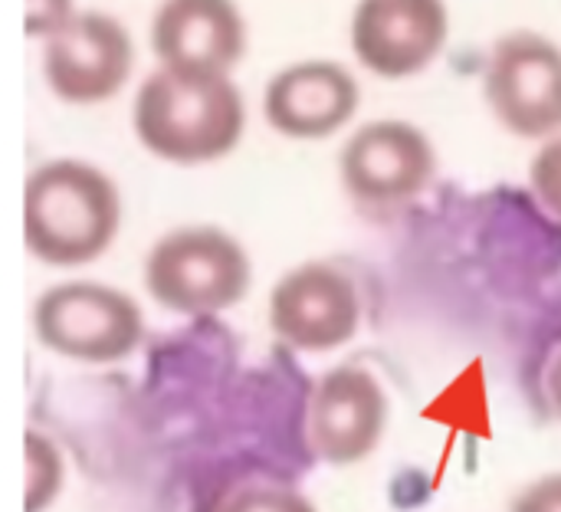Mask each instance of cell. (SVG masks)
Masks as SVG:
<instances>
[{
	"mask_svg": "<svg viewBox=\"0 0 561 512\" xmlns=\"http://www.w3.org/2000/svg\"><path fill=\"white\" fill-rule=\"evenodd\" d=\"M362 89L348 66L335 59H302L283 66L263 92L266 125L293 141L339 135L358 112Z\"/></svg>",
	"mask_w": 561,
	"mask_h": 512,
	"instance_id": "obj_12",
	"label": "cell"
},
{
	"mask_svg": "<svg viewBox=\"0 0 561 512\" xmlns=\"http://www.w3.org/2000/svg\"><path fill=\"white\" fill-rule=\"evenodd\" d=\"M36 342L79 365H115L145 339L138 303L99 280H66L49 286L33 306Z\"/></svg>",
	"mask_w": 561,
	"mask_h": 512,
	"instance_id": "obj_4",
	"label": "cell"
},
{
	"mask_svg": "<svg viewBox=\"0 0 561 512\" xmlns=\"http://www.w3.org/2000/svg\"><path fill=\"white\" fill-rule=\"evenodd\" d=\"M437 174V148L408 118L358 125L339 155L345 194L362 211H401L417 201Z\"/></svg>",
	"mask_w": 561,
	"mask_h": 512,
	"instance_id": "obj_5",
	"label": "cell"
},
{
	"mask_svg": "<svg viewBox=\"0 0 561 512\" xmlns=\"http://www.w3.org/2000/svg\"><path fill=\"white\" fill-rule=\"evenodd\" d=\"M217 512H319L312 500L293 487H273V483H253L237 490Z\"/></svg>",
	"mask_w": 561,
	"mask_h": 512,
	"instance_id": "obj_15",
	"label": "cell"
},
{
	"mask_svg": "<svg viewBox=\"0 0 561 512\" xmlns=\"http://www.w3.org/2000/svg\"><path fill=\"white\" fill-rule=\"evenodd\" d=\"M23 457H26V490L23 512H46L62 493L66 483V460L53 437L39 431L23 434Z\"/></svg>",
	"mask_w": 561,
	"mask_h": 512,
	"instance_id": "obj_13",
	"label": "cell"
},
{
	"mask_svg": "<svg viewBox=\"0 0 561 512\" xmlns=\"http://www.w3.org/2000/svg\"><path fill=\"white\" fill-rule=\"evenodd\" d=\"M529 187L539 207L561 220V135H552L539 145L529 161Z\"/></svg>",
	"mask_w": 561,
	"mask_h": 512,
	"instance_id": "obj_14",
	"label": "cell"
},
{
	"mask_svg": "<svg viewBox=\"0 0 561 512\" xmlns=\"http://www.w3.org/2000/svg\"><path fill=\"white\" fill-rule=\"evenodd\" d=\"M118 227V184L89 161L53 158L23 184V243L46 266L95 263L112 250Z\"/></svg>",
	"mask_w": 561,
	"mask_h": 512,
	"instance_id": "obj_2",
	"label": "cell"
},
{
	"mask_svg": "<svg viewBox=\"0 0 561 512\" xmlns=\"http://www.w3.org/2000/svg\"><path fill=\"white\" fill-rule=\"evenodd\" d=\"M76 13V0H26L23 33L30 39H46Z\"/></svg>",
	"mask_w": 561,
	"mask_h": 512,
	"instance_id": "obj_16",
	"label": "cell"
},
{
	"mask_svg": "<svg viewBox=\"0 0 561 512\" xmlns=\"http://www.w3.org/2000/svg\"><path fill=\"white\" fill-rule=\"evenodd\" d=\"M483 99L516 138L561 135V46L536 30L500 36L483 66Z\"/></svg>",
	"mask_w": 561,
	"mask_h": 512,
	"instance_id": "obj_6",
	"label": "cell"
},
{
	"mask_svg": "<svg viewBox=\"0 0 561 512\" xmlns=\"http://www.w3.org/2000/svg\"><path fill=\"white\" fill-rule=\"evenodd\" d=\"M131 125L148 155L194 168L237 151L247 132V102L233 76L158 66L135 92Z\"/></svg>",
	"mask_w": 561,
	"mask_h": 512,
	"instance_id": "obj_1",
	"label": "cell"
},
{
	"mask_svg": "<svg viewBox=\"0 0 561 512\" xmlns=\"http://www.w3.org/2000/svg\"><path fill=\"white\" fill-rule=\"evenodd\" d=\"M546 391H549V401H552L556 414L561 418V352L556 355V362H552V368L546 375Z\"/></svg>",
	"mask_w": 561,
	"mask_h": 512,
	"instance_id": "obj_18",
	"label": "cell"
},
{
	"mask_svg": "<svg viewBox=\"0 0 561 512\" xmlns=\"http://www.w3.org/2000/svg\"><path fill=\"white\" fill-rule=\"evenodd\" d=\"M148 36L158 66L178 72L230 76L247 56V20L237 0H161Z\"/></svg>",
	"mask_w": 561,
	"mask_h": 512,
	"instance_id": "obj_11",
	"label": "cell"
},
{
	"mask_svg": "<svg viewBox=\"0 0 561 512\" xmlns=\"http://www.w3.org/2000/svg\"><path fill=\"white\" fill-rule=\"evenodd\" d=\"M388 428V395L381 382L358 365H339L319 378L309 398L306 441L329 467L368 460Z\"/></svg>",
	"mask_w": 561,
	"mask_h": 512,
	"instance_id": "obj_10",
	"label": "cell"
},
{
	"mask_svg": "<svg viewBox=\"0 0 561 512\" xmlns=\"http://www.w3.org/2000/svg\"><path fill=\"white\" fill-rule=\"evenodd\" d=\"M250 283L253 263L247 247L214 224L174 227L145 257V289L174 316H220L250 293Z\"/></svg>",
	"mask_w": 561,
	"mask_h": 512,
	"instance_id": "obj_3",
	"label": "cell"
},
{
	"mask_svg": "<svg viewBox=\"0 0 561 512\" xmlns=\"http://www.w3.org/2000/svg\"><path fill=\"white\" fill-rule=\"evenodd\" d=\"M510 512H561V470L519 490L510 503Z\"/></svg>",
	"mask_w": 561,
	"mask_h": 512,
	"instance_id": "obj_17",
	"label": "cell"
},
{
	"mask_svg": "<svg viewBox=\"0 0 561 512\" xmlns=\"http://www.w3.org/2000/svg\"><path fill=\"white\" fill-rule=\"evenodd\" d=\"M352 53L362 69L398 82L424 72L450 39L447 0H358L352 10Z\"/></svg>",
	"mask_w": 561,
	"mask_h": 512,
	"instance_id": "obj_9",
	"label": "cell"
},
{
	"mask_svg": "<svg viewBox=\"0 0 561 512\" xmlns=\"http://www.w3.org/2000/svg\"><path fill=\"white\" fill-rule=\"evenodd\" d=\"M43 82L66 105L112 102L131 79L135 43L125 23L102 10H76L43 39Z\"/></svg>",
	"mask_w": 561,
	"mask_h": 512,
	"instance_id": "obj_7",
	"label": "cell"
},
{
	"mask_svg": "<svg viewBox=\"0 0 561 512\" xmlns=\"http://www.w3.org/2000/svg\"><path fill=\"white\" fill-rule=\"evenodd\" d=\"M358 326V286L332 263H299L283 273L270 293V329L296 352H335L355 339Z\"/></svg>",
	"mask_w": 561,
	"mask_h": 512,
	"instance_id": "obj_8",
	"label": "cell"
}]
</instances>
